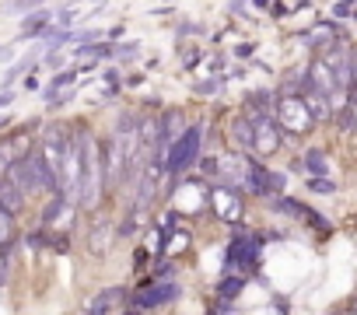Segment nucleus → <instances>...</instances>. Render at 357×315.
<instances>
[{
	"instance_id": "obj_22",
	"label": "nucleus",
	"mask_w": 357,
	"mask_h": 315,
	"mask_svg": "<svg viewBox=\"0 0 357 315\" xmlns=\"http://www.w3.org/2000/svg\"><path fill=\"white\" fill-rule=\"evenodd\" d=\"M221 84H225L221 77H211V81H200V84H197V95H214V91H218Z\"/></svg>"
},
{
	"instance_id": "obj_23",
	"label": "nucleus",
	"mask_w": 357,
	"mask_h": 315,
	"mask_svg": "<svg viewBox=\"0 0 357 315\" xmlns=\"http://www.w3.org/2000/svg\"><path fill=\"white\" fill-rule=\"evenodd\" d=\"M74 22H77V11H74V8H67V11L56 15V25H60V29H67V25H74Z\"/></svg>"
},
{
	"instance_id": "obj_8",
	"label": "nucleus",
	"mask_w": 357,
	"mask_h": 315,
	"mask_svg": "<svg viewBox=\"0 0 357 315\" xmlns=\"http://www.w3.org/2000/svg\"><path fill=\"white\" fill-rule=\"evenodd\" d=\"M214 210L225 217V221H238L242 217V200H238V190L218 183L214 186Z\"/></svg>"
},
{
	"instance_id": "obj_17",
	"label": "nucleus",
	"mask_w": 357,
	"mask_h": 315,
	"mask_svg": "<svg viewBox=\"0 0 357 315\" xmlns=\"http://www.w3.org/2000/svg\"><path fill=\"white\" fill-rule=\"evenodd\" d=\"M77 74H81V67H77V70H60V74L50 81V88H46V98H50V95H56V91H63V88H74Z\"/></svg>"
},
{
	"instance_id": "obj_9",
	"label": "nucleus",
	"mask_w": 357,
	"mask_h": 315,
	"mask_svg": "<svg viewBox=\"0 0 357 315\" xmlns=\"http://www.w3.org/2000/svg\"><path fill=\"white\" fill-rule=\"evenodd\" d=\"M25 190L11 179V176H0V203H4L11 214H22V207H25Z\"/></svg>"
},
{
	"instance_id": "obj_28",
	"label": "nucleus",
	"mask_w": 357,
	"mask_h": 315,
	"mask_svg": "<svg viewBox=\"0 0 357 315\" xmlns=\"http://www.w3.org/2000/svg\"><path fill=\"white\" fill-rule=\"evenodd\" d=\"M11 102H15V95H11V91H0V109L11 105Z\"/></svg>"
},
{
	"instance_id": "obj_15",
	"label": "nucleus",
	"mask_w": 357,
	"mask_h": 315,
	"mask_svg": "<svg viewBox=\"0 0 357 315\" xmlns=\"http://www.w3.org/2000/svg\"><path fill=\"white\" fill-rule=\"evenodd\" d=\"M50 22H53V15L50 11H32L29 18H25V25H22V36H39V32H46L50 29Z\"/></svg>"
},
{
	"instance_id": "obj_2",
	"label": "nucleus",
	"mask_w": 357,
	"mask_h": 315,
	"mask_svg": "<svg viewBox=\"0 0 357 315\" xmlns=\"http://www.w3.org/2000/svg\"><path fill=\"white\" fill-rule=\"evenodd\" d=\"M273 116H277V123L284 126V133H294V137L312 133V126L319 123V119L312 116L305 95H301V91H291V88H284V91L277 95V102H273Z\"/></svg>"
},
{
	"instance_id": "obj_24",
	"label": "nucleus",
	"mask_w": 357,
	"mask_h": 315,
	"mask_svg": "<svg viewBox=\"0 0 357 315\" xmlns=\"http://www.w3.org/2000/svg\"><path fill=\"white\" fill-rule=\"evenodd\" d=\"M133 53H140V43H123V46H116V56H133Z\"/></svg>"
},
{
	"instance_id": "obj_1",
	"label": "nucleus",
	"mask_w": 357,
	"mask_h": 315,
	"mask_svg": "<svg viewBox=\"0 0 357 315\" xmlns=\"http://www.w3.org/2000/svg\"><path fill=\"white\" fill-rule=\"evenodd\" d=\"M105 186H109L105 183V154L95 144V137L81 126V193H77V203L84 210H91Z\"/></svg>"
},
{
	"instance_id": "obj_16",
	"label": "nucleus",
	"mask_w": 357,
	"mask_h": 315,
	"mask_svg": "<svg viewBox=\"0 0 357 315\" xmlns=\"http://www.w3.org/2000/svg\"><path fill=\"white\" fill-rule=\"evenodd\" d=\"M242 287H245V280H242V277H235V273H228V277H221L218 294H221L225 301H235V298L242 294Z\"/></svg>"
},
{
	"instance_id": "obj_31",
	"label": "nucleus",
	"mask_w": 357,
	"mask_h": 315,
	"mask_svg": "<svg viewBox=\"0 0 357 315\" xmlns=\"http://www.w3.org/2000/svg\"><path fill=\"white\" fill-rule=\"evenodd\" d=\"M354 308H357V305H354Z\"/></svg>"
},
{
	"instance_id": "obj_30",
	"label": "nucleus",
	"mask_w": 357,
	"mask_h": 315,
	"mask_svg": "<svg viewBox=\"0 0 357 315\" xmlns=\"http://www.w3.org/2000/svg\"><path fill=\"white\" fill-rule=\"evenodd\" d=\"M11 53H15V49H11V46H4V49H0V60H4V56H11Z\"/></svg>"
},
{
	"instance_id": "obj_26",
	"label": "nucleus",
	"mask_w": 357,
	"mask_h": 315,
	"mask_svg": "<svg viewBox=\"0 0 357 315\" xmlns=\"http://www.w3.org/2000/svg\"><path fill=\"white\" fill-rule=\"evenodd\" d=\"M39 4H43V0H15L11 8H15V11H29V8H39Z\"/></svg>"
},
{
	"instance_id": "obj_5",
	"label": "nucleus",
	"mask_w": 357,
	"mask_h": 315,
	"mask_svg": "<svg viewBox=\"0 0 357 315\" xmlns=\"http://www.w3.org/2000/svg\"><path fill=\"white\" fill-rule=\"evenodd\" d=\"M161 169L165 162H158V158H147L144 169H140V179H137V214L151 207V200L158 197V179H161Z\"/></svg>"
},
{
	"instance_id": "obj_29",
	"label": "nucleus",
	"mask_w": 357,
	"mask_h": 315,
	"mask_svg": "<svg viewBox=\"0 0 357 315\" xmlns=\"http://www.w3.org/2000/svg\"><path fill=\"white\" fill-rule=\"evenodd\" d=\"M350 84H354V95H357V60H354V77H350Z\"/></svg>"
},
{
	"instance_id": "obj_27",
	"label": "nucleus",
	"mask_w": 357,
	"mask_h": 315,
	"mask_svg": "<svg viewBox=\"0 0 357 315\" xmlns=\"http://www.w3.org/2000/svg\"><path fill=\"white\" fill-rule=\"evenodd\" d=\"M347 126H350V130H357V102L350 105V116H347Z\"/></svg>"
},
{
	"instance_id": "obj_20",
	"label": "nucleus",
	"mask_w": 357,
	"mask_h": 315,
	"mask_svg": "<svg viewBox=\"0 0 357 315\" xmlns=\"http://www.w3.org/2000/svg\"><path fill=\"white\" fill-rule=\"evenodd\" d=\"M273 207H277V210H284V214H291V217H305V210H308V207H301L298 200H287V197L273 200Z\"/></svg>"
},
{
	"instance_id": "obj_21",
	"label": "nucleus",
	"mask_w": 357,
	"mask_h": 315,
	"mask_svg": "<svg viewBox=\"0 0 357 315\" xmlns=\"http://www.w3.org/2000/svg\"><path fill=\"white\" fill-rule=\"evenodd\" d=\"M32 60H36V53H32V56H25V60H18V63H15V67H11V70L4 74V84H11V81H15L18 74H25V70L32 67Z\"/></svg>"
},
{
	"instance_id": "obj_11",
	"label": "nucleus",
	"mask_w": 357,
	"mask_h": 315,
	"mask_svg": "<svg viewBox=\"0 0 357 315\" xmlns=\"http://www.w3.org/2000/svg\"><path fill=\"white\" fill-rule=\"evenodd\" d=\"M123 294H126L123 287H105L102 294H95V301L88 305V312H91V315H105V312H116V308L123 305Z\"/></svg>"
},
{
	"instance_id": "obj_13",
	"label": "nucleus",
	"mask_w": 357,
	"mask_h": 315,
	"mask_svg": "<svg viewBox=\"0 0 357 315\" xmlns=\"http://www.w3.org/2000/svg\"><path fill=\"white\" fill-rule=\"evenodd\" d=\"M301 169H305V176H326V172H329L326 151H319V147L305 151V162H301Z\"/></svg>"
},
{
	"instance_id": "obj_10",
	"label": "nucleus",
	"mask_w": 357,
	"mask_h": 315,
	"mask_svg": "<svg viewBox=\"0 0 357 315\" xmlns=\"http://www.w3.org/2000/svg\"><path fill=\"white\" fill-rule=\"evenodd\" d=\"M183 130H186V116L178 112V109H168L165 119H161V151H165L168 144H175L178 137H183Z\"/></svg>"
},
{
	"instance_id": "obj_3",
	"label": "nucleus",
	"mask_w": 357,
	"mask_h": 315,
	"mask_svg": "<svg viewBox=\"0 0 357 315\" xmlns=\"http://www.w3.org/2000/svg\"><path fill=\"white\" fill-rule=\"evenodd\" d=\"M200 144H204V130L200 126H186L183 137H178L175 144H168L161 151V162H165V172L178 176V172H186L197 165V158H200Z\"/></svg>"
},
{
	"instance_id": "obj_12",
	"label": "nucleus",
	"mask_w": 357,
	"mask_h": 315,
	"mask_svg": "<svg viewBox=\"0 0 357 315\" xmlns=\"http://www.w3.org/2000/svg\"><path fill=\"white\" fill-rule=\"evenodd\" d=\"M112 235H116V231H112L105 221H98V224L91 228V235H88V252H91V256H105L109 245H112Z\"/></svg>"
},
{
	"instance_id": "obj_4",
	"label": "nucleus",
	"mask_w": 357,
	"mask_h": 315,
	"mask_svg": "<svg viewBox=\"0 0 357 315\" xmlns=\"http://www.w3.org/2000/svg\"><path fill=\"white\" fill-rule=\"evenodd\" d=\"M280 140H284V126L277 123V116H256L252 119V151L259 158L277 154Z\"/></svg>"
},
{
	"instance_id": "obj_18",
	"label": "nucleus",
	"mask_w": 357,
	"mask_h": 315,
	"mask_svg": "<svg viewBox=\"0 0 357 315\" xmlns=\"http://www.w3.org/2000/svg\"><path fill=\"white\" fill-rule=\"evenodd\" d=\"M11 238H15V214L0 203V249H4Z\"/></svg>"
},
{
	"instance_id": "obj_14",
	"label": "nucleus",
	"mask_w": 357,
	"mask_h": 315,
	"mask_svg": "<svg viewBox=\"0 0 357 315\" xmlns=\"http://www.w3.org/2000/svg\"><path fill=\"white\" fill-rule=\"evenodd\" d=\"M231 140L242 147V151H252V119L249 116H238L231 123Z\"/></svg>"
},
{
	"instance_id": "obj_6",
	"label": "nucleus",
	"mask_w": 357,
	"mask_h": 315,
	"mask_svg": "<svg viewBox=\"0 0 357 315\" xmlns=\"http://www.w3.org/2000/svg\"><path fill=\"white\" fill-rule=\"evenodd\" d=\"M175 298H178V287L172 280H154L151 287H140L133 294V308H161V305H168Z\"/></svg>"
},
{
	"instance_id": "obj_25",
	"label": "nucleus",
	"mask_w": 357,
	"mask_h": 315,
	"mask_svg": "<svg viewBox=\"0 0 357 315\" xmlns=\"http://www.w3.org/2000/svg\"><path fill=\"white\" fill-rule=\"evenodd\" d=\"M154 280H172V263H158V270H154Z\"/></svg>"
},
{
	"instance_id": "obj_7",
	"label": "nucleus",
	"mask_w": 357,
	"mask_h": 315,
	"mask_svg": "<svg viewBox=\"0 0 357 315\" xmlns=\"http://www.w3.org/2000/svg\"><path fill=\"white\" fill-rule=\"evenodd\" d=\"M245 190H252L256 197L280 193V190H284V176H277V172L263 169L259 162H249V183H245Z\"/></svg>"
},
{
	"instance_id": "obj_19",
	"label": "nucleus",
	"mask_w": 357,
	"mask_h": 315,
	"mask_svg": "<svg viewBox=\"0 0 357 315\" xmlns=\"http://www.w3.org/2000/svg\"><path fill=\"white\" fill-rule=\"evenodd\" d=\"M308 190H312V193L329 197V193H336V183H333L329 176H308Z\"/></svg>"
}]
</instances>
